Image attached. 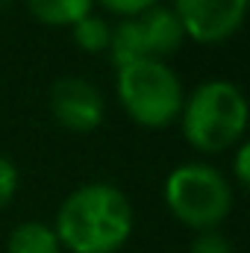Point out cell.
Here are the masks:
<instances>
[{
	"label": "cell",
	"mask_w": 250,
	"mask_h": 253,
	"mask_svg": "<svg viewBox=\"0 0 250 253\" xmlns=\"http://www.w3.org/2000/svg\"><path fill=\"white\" fill-rule=\"evenodd\" d=\"M109 59H112L115 68H126V65L150 59L138 18H124V21L112 30V39H109Z\"/></svg>",
	"instance_id": "ba28073f"
},
{
	"label": "cell",
	"mask_w": 250,
	"mask_h": 253,
	"mask_svg": "<svg viewBox=\"0 0 250 253\" xmlns=\"http://www.w3.org/2000/svg\"><path fill=\"white\" fill-rule=\"evenodd\" d=\"M250 144H239L236 147V162H233V174L239 180V186H250Z\"/></svg>",
	"instance_id": "9a60e30c"
},
{
	"label": "cell",
	"mask_w": 250,
	"mask_h": 253,
	"mask_svg": "<svg viewBox=\"0 0 250 253\" xmlns=\"http://www.w3.org/2000/svg\"><path fill=\"white\" fill-rule=\"evenodd\" d=\"M50 112L71 132H91L103 124L106 100L85 77H59L50 88Z\"/></svg>",
	"instance_id": "8992f818"
},
{
	"label": "cell",
	"mask_w": 250,
	"mask_h": 253,
	"mask_svg": "<svg viewBox=\"0 0 250 253\" xmlns=\"http://www.w3.org/2000/svg\"><path fill=\"white\" fill-rule=\"evenodd\" d=\"M135 227L132 203L118 186L85 183L62 200L56 212V239L71 253H115Z\"/></svg>",
	"instance_id": "6da1fadb"
},
{
	"label": "cell",
	"mask_w": 250,
	"mask_h": 253,
	"mask_svg": "<svg viewBox=\"0 0 250 253\" xmlns=\"http://www.w3.org/2000/svg\"><path fill=\"white\" fill-rule=\"evenodd\" d=\"M9 253H62L56 230L42 221H21L6 242Z\"/></svg>",
	"instance_id": "9c48e42d"
},
{
	"label": "cell",
	"mask_w": 250,
	"mask_h": 253,
	"mask_svg": "<svg viewBox=\"0 0 250 253\" xmlns=\"http://www.w3.org/2000/svg\"><path fill=\"white\" fill-rule=\"evenodd\" d=\"M115 91L126 115L147 129L171 126L180 118L183 100H186L177 71L159 59H144V62L118 68Z\"/></svg>",
	"instance_id": "3957f363"
},
{
	"label": "cell",
	"mask_w": 250,
	"mask_h": 253,
	"mask_svg": "<svg viewBox=\"0 0 250 253\" xmlns=\"http://www.w3.org/2000/svg\"><path fill=\"white\" fill-rule=\"evenodd\" d=\"M109 12H115V15H121V18H138L141 12H147V9H153L159 0H100Z\"/></svg>",
	"instance_id": "5bb4252c"
},
{
	"label": "cell",
	"mask_w": 250,
	"mask_h": 253,
	"mask_svg": "<svg viewBox=\"0 0 250 253\" xmlns=\"http://www.w3.org/2000/svg\"><path fill=\"white\" fill-rule=\"evenodd\" d=\"M15 191H18V168H15L12 159L0 156V209L9 206V200L15 197Z\"/></svg>",
	"instance_id": "4fadbf2b"
},
{
	"label": "cell",
	"mask_w": 250,
	"mask_h": 253,
	"mask_svg": "<svg viewBox=\"0 0 250 253\" xmlns=\"http://www.w3.org/2000/svg\"><path fill=\"white\" fill-rule=\"evenodd\" d=\"M165 203L191 230H218L233 209V186L206 162H183L165 180Z\"/></svg>",
	"instance_id": "277c9868"
},
{
	"label": "cell",
	"mask_w": 250,
	"mask_h": 253,
	"mask_svg": "<svg viewBox=\"0 0 250 253\" xmlns=\"http://www.w3.org/2000/svg\"><path fill=\"white\" fill-rule=\"evenodd\" d=\"M138 24H141V33H144V44H147L150 59H159V62H165V56L177 53L180 44H183V39H186V33H183V27L177 21L174 9L159 6V3L153 9L141 12L138 15Z\"/></svg>",
	"instance_id": "52a82bcc"
},
{
	"label": "cell",
	"mask_w": 250,
	"mask_h": 253,
	"mask_svg": "<svg viewBox=\"0 0 250 253\" xmlns=\"http://www.w3.org/2000/svg\"><path fill=\"white\" fill-rule=\"evenodd\" d=\"M6 3H9V0H0V9H3V6H6Z\"/></svg>",
	"instance_id": "2e32d148"
},
{
	"label": "cell",
	"mask_w": 250,
	"mask_h": 253,
	"mask_svg": "<svg viewBox=\"0 0 250 253\" xmlns=\"http://www.w3.org/2000/svg\"><path fill=\"white\" fill-rule=\"evenodd\" d=\"M180 126L186 141L200 153L230 150L248 126V100L230 80H206L183 100Z\"/></svg>",
	"instance_id": "7a4b0ae2"
},
{
	"label": "cell",
	"mask_w": 250,
	"mask_h": 253,
	"mask_svg": "<svg viewBox=\"0 0 250 253\" xmlns=\"http://www.w3.org/2000/svg\"><path fill=\"white\" fill-rule=\"evenodd\" d=\"M71 30H74V42H77L80 50H85V53H103V50H109L112 27L100 15H85Z\"/></svg>",
	"instance_id": "8fae6325"
},
{
	"label": "cell",
	"mask_w": 250,
	"mask_h": 253,
	"mask_svg": "<svg viewBox=\"0 0 250 253\" xmlns=\"http://www.w3.org/2000/svg\"><path fill=\"white\" fill-rule=\"evenodd\" d=\"M33 18L50 27H74L80 18L91 15L94 0H24Z\"/></svg>",
	"instance_id": "30bf717a"
},
{
	"label": "cell",
	"mask_w": 250,
	"mask_h": 253,
	"mask_svg": "<svg viewBox=\"0 0 250 253\" xmlns=\"http://www.w3.org/2000/svg\"><path fill=\"white\" fill-rule=\"evenodd\" d=\"M174 15L186 39L200 44H221L245 24L248 0H174Z\"/></svg>",
	"instance_id": "5b68a950"
},
{
	"label": "cell",
	"mask_w": 250,
	"mask_h": 253,
	"mask_svg": "<svg viewBox=\"0 0 250 253\" xmlns=\"http://www.w3.org/2000/svg\"><path fill=\"white\" fill-rule=\"evenodd\" d=\"M188 253H233V242L218 230H203L194 236Z\"/></svg>",
	"instance_id": "7c38bea8"
}]
</instances>
